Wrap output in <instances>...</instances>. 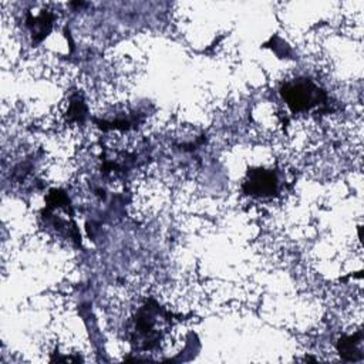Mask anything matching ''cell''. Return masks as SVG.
<instances>
[{
  "label": "cell",
  "instance_id": "1",
  "mask_svg": "<svg viewBox=\"0 0 364 364\" xmlns=\"http://www.w3.org/2000/svg\"><path fill=\"white\" fill-rule=\"evenodd\" d=\"M282 95L286 100V104L294 112L307 111L314 105L321 104L324 100V94L318 90V87L306 78L287 82L282 90Z\"/></svg>",
  "mask_w": 364,
  "mask_h": 364
},
{
  "label": "cell",
  "instance_id": "2",
  "mask_svg": "<svg viewBox=\"0 0 364 364\" xmlns=\"http://www.w3.org/2000/svg\"><path fill=\"white\" fill-rule=\"evenodd\" d=\"M246 193L252 196H270L277 191V176L273 171L269 169H253L249 172L247 181L243 185Z\"/></svg>",
  "mask_w": 364,
  "mask_h": 364
},
{
  "label": "cell",
  "instance_id": "3",
  "mask_svg": "<svg viewBox=\"0 0 364 364\" xmlns=\"http://www.w3.org/2000/svg\"><path fill=\"white\" fill-rule=\"evenodd\" d=\"M360 343H361V334L360 333L341 338L340 340V346H338L340 354H343L344 357L350 355L348 358H354V354L360 353V350L357 347Z\"/></svg>",
  "mask_w": 364,
  "mask_h": 364
}]
</instances>
